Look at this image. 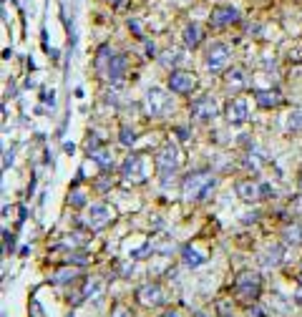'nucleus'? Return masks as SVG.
Wrapping results in <instances>:
<instances>
[{
  "instance_id": "f257e3e1",
  "label": "nucleus",
  "mask_w": 302,
  "mask_h": 317,
  "mask_svg": "<svg viewBox=\"0 0 302 317\" xmlns=\"http://www.w3.org/2000/svg\"><path fill=\"white\" fill-rule=\"evenodd\" d=\"M217 187V177L212 174V169H199L184 177L182 182V199L184 202H202L212 194V189Z\"/></svg>"
},
{
  "instance_id": "f03ea898",
  "label": "nucleus",
  "mask_w": 302,
  "mask_h": 317,
  "mask_svg": "<svg viewBox=\"0 0 302 317\" xmlns=\"http://www.w3.org/2000/svg\"><path fill=\"white\" fill-rule=\"evenodd\" d=\"M182 162H184V156H182V148H179L177 143H164V146L157 151V156H154L157 172H159V177H162L164 182H169V177H174V174L179 172Z\"/></svg>"
},
{
  "instance_id": "7ed1b4c3",
  "label": "nucleus",
  "mask_w": 302,
  "mask_h": 317,
  "mask_svg": "<svg viewBox=\"0 0 302 317\" xmlns=\"http://www.w3.org/2000/svg\"><path fill=\"white\" fill-rule=\"evenodd\" d=\"M121 179L123 184H143L148 179V162L143 153H128L121 164Z\"/></svg>"
},
{
  "instance_id": "20e7f679",
  "label": "nucleus",
  "mask_w": 302,
  "mask_h": 317,
  "mask_svg": "<svg viewBox=\"0 0 302 317\" xmlns=\"http://www.w3.org/2000/svg\"><path fill=\"white\" fill-rule=\"evenodd\" d=\"M172 108H174V101H172V93H169V91H164V88H159V86H151V88L143 93V111H146L148 116L159 118V116H167Z\"/></svg>"
},
{
  "instance_id": "39448f33",
  "label": "nucleus",
  "mask_w": 302,
  "mask_h": 317,
  "mask_svg": "<svg viewBox=\"0 0 302 317\" xmlns=\"http://www.w3.org/2000/svg\"><path fill=\"white\" fill-rule=\"evenodd\" d=\"M234 292L247 302H257L262 294V274L252 272V269H242L234 277Z\"/></svg>"
},
{
  "instance_id": "423d86ee",
  "label": "nucleus",
  "mask_w": 302,
  "mask_h": 317,
  "mask_svg": "<svg viewBox=\"0 0 302 317\" xmlns=\"http://www.w3.org/2000/svg\"><path fill=\"white\" fill-rule=\"evenodd\" d=\"M229 61H232V48L222 41H214L204 53V63H207L209 73H222L229 66Z\"/></svg>"
},
{
  "instance_id": "0eeeda50",
  "label": "nucleus",
  "mask_w": 302,
  "mask_h": 317,
  "mask_svg": "<svg viewBox=\"0 0 302 317\" xmlns=\"http://www.w3.org/2000/svg\"><path fill=\"white\" fill-rule=\"evenodd\" d=\"M189 113H192V118H194V121L207 123V121H214V118L219 116V106H217V101H214L212 96H199V98H194V101H192Z\"/></svg>"
},
{
  "instance_id": "6e6552de",
  "label": "nucleus",
  "mask_w": 302,
  "mask_h": 317,
  "mask_svg": "<svg viewBox=\"0 0 302 317\" xmlns=\"http://www.w3.org/2000/svg\"><path fill=\"white\" fill-rule=\"evenodd\" d=\"M113 217H116L113 207H108V204H91L88 212H86V227L93 229V232H98L106 224H111Z\"/></svg>"
},
{
  "instance_id": "1a4fd4ad",
  "label": "nucleus",
  "mask_w": 302,
  "mask_h": 317,
  "mask_svg": "<svg viewBox=\"0 0 302 317\" xmlns=\"http://www.w3.org/2000/svg\"><path fill=\"white\" fill-rule=\"evenodd\" d=\"M197 88V76L184 71V68H174L169 73V91L179 93V96H189Z\"/></svg>"
},
{
  "instance_id": "9d476101",
  "label": "nucleus",
  "mask_w": 302,
  "mask_h": 317,
  "mask_svg": "<svg viewBox=\"0 0 302 317\" xmlns=\"http://www.w3.org/2000/svg\"><path fill=\"white\" fill-rule=\"evenodd\" d=\"M136 302L141 307H159V304H164V289H162V284H157V282L141 284L136 289Z\"/></svg>"
},
{
  "instance_id": "9b49d317",
  "label": "nucleus",
  "mask_w": 302,
  "mask_h": 317,
  "mask_svg": "<svg viewBox=\"0 0 302 317\" xmlns=\"http://www.w3.org/2000/svg\"><path fill=\"white\" fill-rule=\"evenodd\" d=\"M224 116L232 126H239L249 118V103L247 98H229L227 106H224Z\"/></svg>"
},
{
  "instance_id": "f8f14e48",
  "label": "nucleus",
  "mask_w": 302,
  "mask_h": 317,
  "mask_svg": "<svg viewBox=\"0 0 302 317\" xmlns=\"http://www.w3.org/2000/svg\"><path fill=\"white\" fill-rule=\"evenodd\" d=\"M237 21H239V11H237L234 6L217 8V11L212 13V18H209V23H212L214 28H224V26H232V23H237Z\"/></svg>"
},
{
  "instance_id": "ddd939ff",
  "label": "nucleus",
  "mask_w": 302,
  "mask_h": 317,
  "mask_svg": "<svg viewBox=\"0 0 302 317\" xmlns=\"http://www.w3.org/2000/svg\"><path fill=\"white\" fill-rule=\"evenodd\" d=\"M234 192H237V197H239L242 202H247V204H252V202H259V199H262V187H259L257 182H249V179L239 182V184L234 187Z\"/></svg>"
},
{
  "instance_id": "4468645a",
  "label": "nucleus",
  "mask_w": 302,
  "mask_h": 317,
  "mask_svg": "<svg viewBox=\"0 0 302 317\" xmlns=\"http://www.w3.org/2000/svg\"><path fill=\"white\" fill-rule=\"evenodd\" d=\"M254 101L259 108H274L282 103V93L277 88H257L254 91Z\"/></svg>"
},
{
  "instance_id": "2eb2a0df",
  "label": "nucleus",
  "mask_w": 302,
  "mask_h": 317,
  "mask_svg": "<svg viewBox=\"0 0 302 317\" xmlns=\"http://www.w3.org/2000/svg\"><path fill=\"white\" fill-rule=\"evenodd\" d=\"M282 259H284V247H282V244H269V247L262 252L259 264H262V267H279Z\"/></svg>"
},
{
  "instance_id": "dca6fc26",
  "label": "nucleus",
  "mask_w": 302,
  "mask_h": 317,
  "mask_svg": "<svg viewBox=\"0 0 302 317\" xmlns=\"http://www.w3.org/2000/svg\"><path fill=\"white\" fill-rule=\"evenodd\" d=\"M224 86H227L229 93L242 91V88L247 86V76H244V71H242V68H232V71H227V76H224Z\"/></svg>"
},
{
  "instance_id": "f3484780",
  "label": "nucleus",
  "mask_w": 302,
  "mask_h": 317,
  "mask_svg": "<svg viewBox=\"0 0 302 317\" xmlns=\"http://www.w3.org/2000/svg\"><path fill=\"white\" fill-rule=\"evenodd\" d=\"M103 292H106V287H103V279H98V277L86 279V284L81 287V294H83L86 302H88V299H101Z\"/></svg>"
},
{
  "instance_id": "a211bd4d",
  "label": "nucleus",
  "mask_w": 302,
  "mask_h": 317,
  "mask_svg": "<svg viewBox=\"0 0 302 317\" xmlns=\"http://www.w3.org/2000/svg\"><path fill=\"white\" fill-rule=\"evenodd\" d=\"M123 73H126V56H113V61L106 68V78L116 83V81L123 78Z\"/></svg>"
},
{
  "instance_id": "6ab92c4d",
  "label": "nucleus",
  "mask_w": 302,
  "mask_h": 317,
  "mask_svg": "<svg viewBox=\"0 0 302 317\" xmlns=\"http://www.w3.org/2000/svg\"><path fill=\"white\" fill-rule=\"evenodd\" d=\"M267 309L274 312V314H279V317H284V314L292 312V302H289L287 297H282L279 292H274V294L269 297V307H267Z\"/></svg>"
},
{
  "instance_id": "aec40b11",
  "label": "nucleus",
  "mask_w": 302,
  "mask_h": 317,
  "mask_svg": "<svg viewBox=\"0 0 302 317\" xmlns=\"http://www.w3.org/2000/svg\"><path fill=\"white\" fill-rule=\"evenodd\" d=\"M282 239H284L287 244H292V247H299V244H302V224H299V222L287 224V227L282 229Z\"/></svg>"
},
{
  "instance_id": "412c9836",
  "label": "nucleus",
  "mask_w": 302,
  "mask_h": 317,
  "mask_svg": "<svg viewBox=\"0 0 302 317\" xmlns=\"http://www.w3.org/2000/svg\"><path fill=\"white\" fill-rule=\"evenodd\" d=\"M182 259H184V264H187V267H202V264L207 262V257H204L197 247H192V244L182 249Z\"/></svg>"
},
{
  "instance_id": "4be33fe9",
  "label": "nucleus",
  "mask_w": 302,
  "mask_h": 317,
  "mask_svg": "<svg viewBox=\"0 0 302 317\" xmlns=\"http://www.w3.org/2000/svg\"><path fill=\"white\" fill-rule=\"evenodd\" d=\"M202 36H204V33H202V28H199L197 23H189V26L184 28V46L194 51V48L202 43Z\"/></svg>"
},
{
  "instance_id": "5701e85b",
  "label": "nucleus",
  "mask_w": 302,
  "mask_h": 317,
  "mask_svg": "<svg viewBox=\"0 0 302 317\" xmlns=\"http://www.w3.org/2000/svg\"><path fill=\"white\" fill-rule=\"evenodd\" d=\"M91 158H93V162L103 169V172H108L111 167H113V153L106 148V146H101V148H96L93 153H91Z\"/></svg>"
},
{
  "instance_id": "b1692460",
  "label": "nucleus",
  "mask_w": 302,
  "mask_h": 317,
  "mask_svg": "<svg viewBox=\"0 0 302 317\" xmlns=\"http://www.w3.org/2000/svg\"><path fill=\"white\" fill-rule=\"evenodd\" d=\"M262 164H264L262 151H257V148L252 146V148H249V153L244 156V169H249V172H259V169H262Z\"/></svg>"
},
{
  "instance_id": "393cba45",
  "label": "nucleus",
  "mask_w": 302,
  "mask_h": 317,
  "mask_svg": "<svg viewBox=\"0 0 302 317\" xmlns=\"http://www.w3.org/2000/svg\"><path fill=\"white\" fill-rule=\"evenodd\" d=\"M78 277V269H73V267H63V269H58L56 274H51V282L53 284H68V282H73Z\"/></svg>"
},
{
  "instance_id": "a878e982",
  "label": "nucleus",
  "mask_w": 302,
  "mask_h": 317,
  "mask_svg": "<svg viewBox=\"0 0 302 317\" xmlns=\"http://www.w3.org/2000/svg\"><path fill=\"white\" fill-rule=\"evenodd\" d=\"M113 56H116V53H113L108 46H101L98 53H96V68H98L101 73H106V68H108V63L113 61Z\"/></svg>"
},
{
  "instance_id": "bb28decb",
  "label": "nucleus",
  "mask_w": 302,
  "mask_h": 317,
  "mask_svg": "<svg viewBox=\"0 0 302 317\" xmlns=\"http://www.w3.org/2000/svg\"><path fill=\"white\" fill-rule=\"evenodd\" d=\"M287 131H292V133L302 131V108H294V111L287 116Z\"/></svg>"
},
{
  "instance_id": "cd10ccee",
  "label": "nucleus",
  "mask_w": 302,
  "mask_h": 317,
  "mask_svg": "<svg viewBox=\"0 0 302 317\" xmlns=\"http://www.w3.org/2000/svg\"><path fill=\"white\" fill-rule=\"evenodd\" d=\"M118 141H121L123 146H133V143H136V128H133V126H121Z\"/></svg>"
},
{
  "instance_id": "c85d7f7f",
  "label": "nucleus",
  "mask_w": 302,
  "mask_h": 317,
  "mask_svg": "<svg viewBox=\"0 0 302 317\" xmlns=\"http://www.w3.org/2000/svg\"><path fill=\"white\" fill-rule=\"evenodd\" d=\"M159 61L169 68V66H174V63H179V61H182V53H179L177 48H169L167 53H162V56H159Z\"/></svg>"
},
{
  "instance_id": "c756f323",
  "label": "nucleus",
  "mask_w": 302,
  "mask_h": 317,
  "mask_svg": "<svg viewBox=\"0 0 302 317\" xmlns=\"http://www.w3.org/2000/svg\"><path fill=\"white\" fill-rule=\"evenodd\" d=\"M68 204H71L73 209H83V207H86V194L78 192V189H73V192L68 194Z\"/></svg>"
},
{
  "instance_id": "7c9ffc66",
  "label": "nucleus",
  "mask_w": 302,
  "mask_h": 317,
  "mask_svg": "<svg viewBox=\"0 0 302 317\" xmlns=\"http://www.w3.org/2000/svg\"><path fill=\"white\" fill-rule=\"evenodd\" d=\"M108 317H131V309L126 304H113L111 312H108Z\"/></svg>"
},
{
  "instance_id": "2f4dec72",
  "label": "nucleus",
  "mask_w": 302,
  "mask_h": 317,
  "mask_svg": "<svg viewBox=\"0 0 302 317\" xmlns=\"http://www.w3.org/2000/svg\"><path fill=\"white\" fill-rule=\"evenodd\" d=\"M247 314H249V317H267V314H269V309H264L262 304H252V307L247 309Z\"/></svg>"
},
{
  "instance_id": "473e14b6",
  "label": "nucleus",
  "mask_w": 302,
  "mask_h": 317,
  "mask_svg": "<svg viewBox=\"0 0 302 317\" xmlns=\"http://www.w3.org/2000/svg\"><path fill=\"white\" fill-rule=\"evenodd\" d=\"M28 312H31V317H46V312H43V307H41L38 299L31 302V309H28Z\"/></svg>"
},
{
  "instance_id": "72a5a7b5",
  "label": "nucleus",
  "mask_w": 302,
  "mask_h": 317,
  "mask_svg": "<svg viewBox=\"0 0 302 317\" xmlns=\"http://www.w3.org/2000/svg\"><path fill=\"white\" fill-rule=\"evenodd\" d=\"M118 274H121V277H131V274H133V262H123V264H118Z\"/></svg>"
},
{
  "instance_id": "f704fd0d",
  "label": "nucleus",
  "mask_w": 302,
  "mask_h": 317,
  "mask_svg": "<svg viewBox=\"0 0 302 317\" xmlns=\"http://www.w3.org/2000/svg\"><path fill=\"white\" fill-rule=\"evenodd\" d=\"M13 156H16V148H6V156H3V169H8L13 164Z\"/></svg>"
},
{
  "instance_id": "c9c22d12",
  "label": "nucleus",
  "mask_w": 302,
  "mask_h": 317,
  "mask_svg": "<svg viewBox=\"0 0 302 317\" xmlns=\"http://www.w3.org/2000/svg\"><path fill=\"white\" fill-rule=\"evenodd\" d=\"M96 187H98V192H108V187H111V182H108V177L103 174L98 182H96Z\"/></svg>"
},
{
  "instance_id": "e433bc0d",
  "label": "nucleus",
  "mask_w": 302,
  "mask_h": 317,
  "mask_svg": "<svg viewBox=\"0 0 302 317\" xmlns=\"http://www.w3.org/2000/svg\"><path fill=\"white\" fill-rule=\"evenodd\" d=\"M128 28H131L136 36H141V23H138V21H128Z\"/></svg>"
},
{
  "instance_id": "4c0bfd02",
  "label": "nucleus",
  "mask_w": 302,
  "mask_h": 317,
  "mask_svg": "<svg viewBox=\"0 0 302 317\" xmlns=\"http://www.w3.org/2000/svg\"><path fill=\"white\" fill-rule=\"evenodd\" d=\"M177 136H179L182 141H187V138H189V128H184V126H179V128H177Z\"/></svg>"
},
{
  "instance_id": "58836bf2",
  "label": "nucleus",
  "mask_w": 302,
  "mask_h": 317,
  "mask_svg": "<svg viewBox=\"0 0 302 317\" xmlns=\"http://www.w3.org/2000/svg\"><path fill=\"white\" fill-rule=\"evenodd\" d=\"M159 317H182V314H179L177 309H167V312H162Z\"/></svg>"
},
{
  "instance_id": "ea45409f",
  "label": "nucleus",
  "mask_w": 302,
  "mask_h": 317,
  "mask_svg": "<svg viewBox=\"0 0 302 317\" xmlns=\"http://www.w3.org/2000/svg\"><path fill=\"white\" fill-rule=\"evenodd\" d=\"M63 148H66V153H73V151H76V146H73V143H63Z\"/></svg>"
},
{
  "instance_id": "a19ab883",
  "label": "nucleus",
  "mask_w": 302,
  "mask_h": 317,
  "mask_svg": "<svg viewBox=\"0 0 302 317\" xmlns=\"http://www.w3.org/2000/svg\"><path fill=\"white\" fill-rule=\"evenodd\" d=\"M294 302H297V304H302V287H299V294H294Z\"/></svg>"
},
{
  "instance_id": "79ce46f5",
  "label": "nucleus",
  "mask_w": 302,
  "mask_h": 317,
  "mask_svg": "<svg viewBox=\"0 0 302 317\" xmlns=\"http://www.w3.org/2000/svg\"><path fill=\"white\" fill-rule=\"evenodd\" d=\"M192 317H207V314H204L202 309H194V312H192Z\"/></svg>"
},
{
  "instance_id": "37998d69",
  "label": "nucleus",
  "mask_w": 302,
  "mask_h": 317,
  "mask_svg": "<svg viewBox=\"0 0 302 317\" xmlns=\"http://www.w3.org/2000/svg\"><path fill=\"white\" fill-rule=\"evenodd\" d=\"M297 282H299V287H302V272H299V277H297Z\"/></svg>"
},
{
  "instance_id": "c03bdc74",
  "label": "nucleus",
  "mask_w": 302,
  "mask_h": 317,
  "mask_svg": "<svg viewBox=\"0 0 302 317\" xmlns=\"http://www.w3.org/2000/svg\"><path fill=\"white\" fill-rule=\"evenodd\" d=\"M66 317H76V312H68V314H66Z\"/></svg>"
},
{
  "instance_id": "a18cd8bd",
  "label": "nucleus",
  "mask_w": 302,
  "mask_h": 317,
  "mask_svg": "<svg viewBox=\"0 0 302 317\" xmlns=\"http://www.w3.org/2000/svg\"><path fill=\"white\" fill-rule=\"evenodd\" d=\"M219 317H234V314H219Z\"/></svg>"
},
{
  "instance_id": "49530a36",
  "label": "nucleus",
  "mask_w": 302,
  "mask_h": 317,
  "mask_svg": "<svg viewBox=\"0 0 302 317\" xmlns=\"http://www.w3.org/2000/svg\"><path fill=\"white\" fill-rule=\"evenodd\" d=\"M106 3H116V0H106Z\"/></svg>"
}]
</instances>
